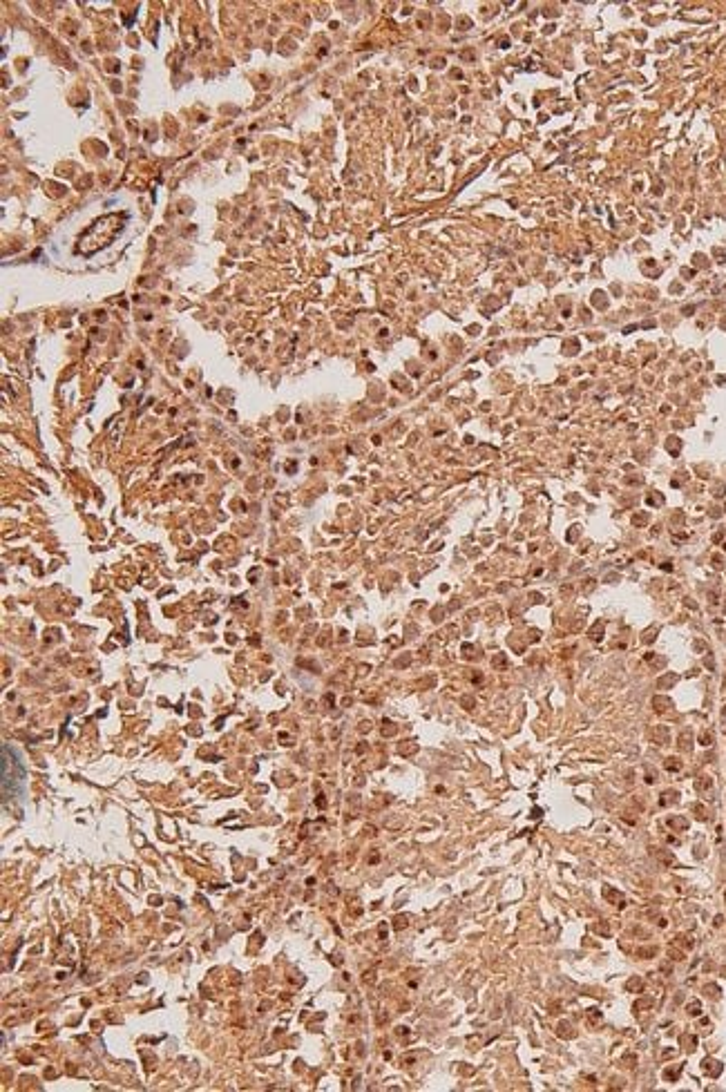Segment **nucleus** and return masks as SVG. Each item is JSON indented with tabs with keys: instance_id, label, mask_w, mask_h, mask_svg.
Returning a JSON list of instances; mask_svg holds the SVG:
<instances>
[{
	"instance_id": "nucleus-1",
	"label": "nucleus",
	"mask_w": 726,
	"mask_h": 1092,
	"mask_svg": "<svg viewBox=\"0 0 726 1092\" xmlns=\"http://www.w3.org/2000/svg\"><path fill=\"white\" fill-rule=\"evenodd\" d=\"M128 222H130L128 213H108L99 219H94L90 228H85L79 237V242H76V248H74L76 255L94 257L97 253L105 251L114 239L126 231Z\"/></svg>"
},
{
	"instance_id": "nucleus-2",
	"label": "nucleus",
	"mask_w": 726,
	"mask_h": 1092,
	"mask_svg": "<svg viewBox=\"0 0 726 1092\" xmlns=\"http://www.w3.org/2000/svg\"><path fill=\"white\" fill-rule=\"evenodd\" d=\"M27 789V771L12 746H3V795L5 802L12 798L23 800Z\"/></svg>"
}]
</instances>
